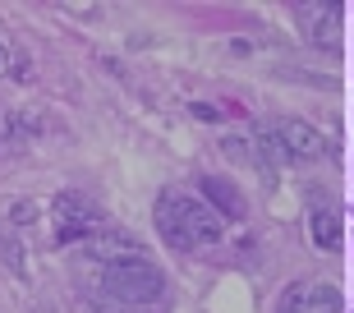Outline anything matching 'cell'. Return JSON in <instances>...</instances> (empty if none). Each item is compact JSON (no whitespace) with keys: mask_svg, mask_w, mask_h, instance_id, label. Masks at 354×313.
<instances>
[{"mask_svg":"<svg viewBox=\"0 0 354 313\" xmlns=\"http://www.w3.org/2000/svg\"><path fill=\"white\" fill-rule=\"evenodd\" d=\"M304 281H295V286H286V295H281V300H276V309L272 313H304Z\"/></svg>","mask_w":354,"mask_h":313,"instance_id":"12","label":"cell"},{"mask_svg":"<svg viewBox=\"0 0 354 313\" xmlns=\"http://www.w3.org/2000/svg\"><path fill=\"white\" fill-rule=\"evenodd\" d=\"M308 235H313V244L322 253H336L341 249V212L331 208V203H313L308 212Z\"/></svg>","mask_w":354,"mask_h":313,"instance_id":"8","label":"cell"},{"mask_svg":"<svg viewBox=\"0 0 354 313\" xmlns=\"http://www.w3.org/2000/svg\"><path fill=\"white\" fill-rule=\"evenodd\" d=\"M157 231L180 253H212L225 240V222L194 194H161L157 198Z\"/></svg>","mask_w":354,"mask_h":313,"instance_id":"1","label":"cell"},{"mask_svg":"<svg viewBox=\"0 0 354 313\" xmlns=\"http://www.w3.org/2000/svg\"><path fill=\"white\" fill-rule=\"evenodd\" d=\"M341 5H299L295 10V24L317 51H336L341 46Z\"/></svg>","mask_w":354,"mask_h":313,"instance_id":"5","label":"cell"},{"mask_svg":"<svg viewBox=\"0 0 354 313\" xmlns=\"http://www.w3.org/2000/svg\"><path fill=\"white\" fill-rule=\"evenodd\" d=\"M198 194L221 222H244L249 217V198L239 194V184H230L225 175H198Z\"/></svg>","mask_w":354,"mask_h":313,"instance_id":"7","label":"cell"},{"mask_svg":"<svg viewBox=\"0 0 354 313\" xmlns=\"http://www.w3.org/2000/svg\"><path fill=\"white\" fill-rule=\"evenodd\" d=\"M111 313H147V309H111Z\"/></svg>","mask_w":354,"mask_h":313,"instance_id":"15","label":"cell"},{"mask_svg":"<svg viewBox=\"0 0 354 313\" xmlns=\"http://www.w3.org/2000/svg\"><path fill=\"white\" fill-rule=\"evenodd\" d=\"M0 262H5V267H14V272H28L24 244H19V235H14L10 226H0Z\"/></svg>","mask_w":354,"mask_h":313,"instance_id":"11","label":"cell"},{"mask_svg":"<svg viewBox=\"0 0 354 313\" xmlns=\"http://www.w3.org/2000/svg\"><path fill=\"white\" fill-rule=\"evenodd\" d=\"M249 147H253V138H239V134H225L221 138V152L230 156V161H253Z\"/></svg>","mask_w":354,"mask_h":313,"instance_id":"13","label":"cell"},{"mask_svg":"<svg viewBox=\"0 0 354 313\" xmlns=\"http://www.w3.org/2000/svg\"><path fill=\"white\" fill-rule=\"evenodd\" d=\"M51 235H55V244H83L88 235H97L106 226L102 208L92 203L88 194H79V189H60V194L51 198Z\"/></svg>","mask_w":354,"mask_h":313,"instance_id":"3","label":"cell"},{"mask_svg":"<svg viewBox=\"0 0 354 313\" xmlns=\"http://www.w3.org/2000/svg\"><path fill=\"white\" fill-rule=\"evenodd\" d=\"M102 290L106 300L115 304V309H152V304L166 300V272H161L157 262L147 258H129V262H115V267H106L102 272Z\"/></svg>","mask_w":354,"mask_h":313,"instance_id":"2","label":"cell"},{"mask_svg":"<svg viewBox=\"0 0 354 313\" xmlns=\"http://www.w3.org/2000/svg\"><path fill=\"white\" fill-rule=\"evenodd\" d=\"M304 313H341V290L331 281H313L304 290Z\"/></svg>","mask_w":354,"mask_h":313,"instance_id":"10","label":"cell"},{"mask_svg":"<svg viewBox=\"0 0 354 313\" xmlns=\"http://www.w3.org/2000/svg\"><path fill=\"white\" fill-rule=\"evenodd\" d=\"M189 111H194L198 120H221V111H216V106H212V102H194V106H189Z\"/></svg>","mask_w":354,"mask_h":313,"instance_id":"14","label":"cell"},{"mask_svg":"<svg viewBox=\"0 0 354 313\" xmlns=\"http://www.w3.org/2000/svg\"><path fill=\"white\" fill-rule=\"evenodd\" d=\"M272 129H276V138H281V147H286L290 166H313V161H322V156L331 152L327 134L317 129V125H308V120H299V116L276 120Z\"/></svg>","mask_w":354,"mask_h":313,"instance_id":"4","label":"cell"},{"mask_svg":"<svg viewBox=\"0 0 354 313\" xmlns=\"http://www.w3.org/2000/svg\"><path fill=\"white\" fill-rule=\"evenodd\" d=\"M28 74H32L28 51L19 46V37H14L10 28H0V78H28Z\"/></svg>","mask_w":354,"mask_h":313,"instance_id":"9","label":"cell"},{"mask_svg":"<svg viewBox=\"0 0 354 313\" xmlns=\"http://www.w3.org/2000/svg\"><path fill=\"white\" fill-rule=\"evenodd\" d=\"M83 253L92 262H106V267H115V262H129V258H143V240L129 231H120V226H102L97 235L83 240Z\"/></svg>","mask_w":354,"mask_h":313,"instance_id":"6","label":"cell"}]
</instances>
